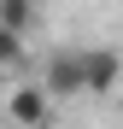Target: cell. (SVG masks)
I'll use <instances>...</instances> for the list:
<instances>
[{"instance_id": "cell-1", "label": "cell", "mask_w": 123, "mask_h": 129, "mask_svg": "<svg viewBox=\"0 0 123 129\" xmlns=\"http://www.w3.org/2000/svg\"><path fill=\"white\" fill-rule=\"evenodd\" d=\"M6 112L18 129H53V94H47V82H18L12 100H6Z\"/></svg>"}, {"instance_id": "cell-2", "label": "cell", "mask_w": 123, "mask_h": 129, "mask_svg": "<svg viewBox=\"0 0 123 129\" xmlns=\"http://www.w3.org/2000/svg\"><path fill=\"white\" fill-rule=\"evenodd\" d=\"M117 76H123L117 47H88V53H82V88H88V94H111Z\"/></svg>"}, {"instance_id": "cell-3", "label": "cell", "mask_w": 123, "mask_h": 129, "mask_svg": "<svg viewBox=\"0 0 123 129\" xmlns=\"http://www.w3.org/2000/svg\"><path fill=\"white\" fill-rule=\"evenodd\" d=\"M41 82H47L53 100H65V94H88V88H82V53H53Z\"/></svg>"}, {"instance_id": "cell-4", "label": "cell", "mask_w": 123, "mask_h": 129, "mask_svg": "<svg viewBox=\"0 0 123 129\" xmlns=\"http://www.w3.org/2000/svg\"><path fill=\"white\" fill-rule=\"evenodd\" d=\"M29 24H35V0H0V29L24 35Z\"/></svg>"}]
</instances>
